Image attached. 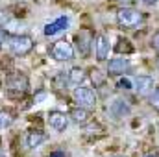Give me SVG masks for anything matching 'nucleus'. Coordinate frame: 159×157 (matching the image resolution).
<instances>
[{
	"instance_id": "obj_16",
	"label": "nucleus",
	"mask_w": 159,
	"mask_h": 157,
	"mask_svg": "<svg viewBox=\"0 0 159 157\" xmlns=\"http://www.w3.org/2000/svg\"><path fill=\"white\" fill-rule=\"evenodd\" d=\"M13 124V113L9 111H0V129H6Z\"/></svg>"
},
{
	"instance_id": "obj_25",
	"label": "nucleus",
	"mask_w": 159,
	"mask_h": 157,
	"mask_svg": "<svg viewBox=\"0 0 159 157\" xmlns=\"http://www.w3.org/2000/svg\"><path fill=\"white\" fill-rule=\"evenodd\" d=\"M0 157H6V154H4V150L0 148Z\"/></svg>"
},
{
	"instance_id": "obj_17",
	"label": "nucleus",
	"mask_w": 159,
	"mask_h": 157,
	"mask_svg": "<svg viewBox=\"0 0 159 157\" xmlns=\"http://www.w3.org/2000/svg\"><path fill=\"white\" fill-rule=\"evenodd\" d=\"M117 52H126V54H131L133 52V46H129V41L128 39H119V46H117Z\"/></svg>"
},
{
	"instance_id": "obj_24",
	"label": "nucleus",
	"mask_w": 159,
	"mask_h": 157,
	"mask_svg": "<svg viewBox=\"0 0 159 157\" xmlns=\"http://www.w3.org/2000/svg\"><path fill=\"white\" fill-rule=\"evenodd\" d=\"M119 2H122V4H129L131 0H119Z\"/></svg>"
},
{
	"instance_id": "obj_13",
	"label": "nucleus",
	"mask_w": 159,
	"mask_h": 157,
	"mask_svg": "<svg viewBox=\"0 0 159 157\" xmlns=\"http://www.w3.org/2000/svg\"><path fill=\"white\" fill-rule=\"evenodd\" d=\"M46 141V135L43 133V131H30L28 135H26V146L28 148H39L41 144Z\"/></svg>"
},
{
	"instance_id": "obj_22",
	"label": "nucleus",
	"mask_w": 159,
	"mask_h": 157,
	"mask_svg": "<svg viewBox=\"0 0 159 157\" xmlns=\"http://www.w3.org/2000/svg\"><path fill=\"white\" fill-rule=\"evenodd\" d=\"M4 41H6V30L0 26V48H2V44H4Z\"/></svg>"
},
{
	"instance_id": "obj_11",
	"label": "nucleus",
	"mask_w": 159,
	"mask_h": 157,
	"mask_svg": "<svg viewBox=\"0 0 159 157\" xmlns=\"http://www.w3.org/2000/svg\"><path fill=\"white\" fill-rule=\"evenodd\" d=\"M107 113L113 117V120H120V118L128 117L129 113H131V107L128 105V102L126 100H115L109 107H107Z\"/></svg>"
},
{
	"instance_id": "obj_14",
	"label": "nucleus",
	"mask_w": 159,
	"mask_h": 157,
	"mask_svg": "<svg viewBox=\"0 0 159 157\" xmlns=\"http://www.w3.org/2000/svg\"><path fill=\"white\" fill-rule=\"evenodd\" d=\"M69 81L72 83V85H81L83 81H85V70L83 69H80V67H74L70 72H69Z\"/></svg>"
},
{
	"instance_id": "obj_8",
	"label": "nucleus",
	"mask_w": 159,
	"mask_h": 157,
	"mask_svg": "<svg viewBox=\"0 0 159 157\" xmlns=\"http://www.w3.org/2000/svg\"><path fill=\"white\" fill-rule=\"evenodd\" d=\"M109 50H111V43L107 39V35H104V34H100V35H96V39H94V56H96V61H106L107 59V56H109Z\"/></svg>"
},
{
	"instance_id": "obj_20",
	"label": "nucleus",
	"mask_w": 159,
	"mask_h": 157,
	"mask_svg": "<svg viewBox=\"0 0 159 157\" xmlns=\"http://www.w3.org/2000/svg\"><path fill=\"white\" fill-rule=\"evenodd\" d=\"M152 48L159 52V32H156V34L152 35Z\"/></svg>"
},
{
	"instance_id": "obj_1",
	"label": "nucleus",
	"mask_w": 159,
	"mask_h": 157,
	"mask_svg": "<svg viewBox=\"0 0 159 157\" xmlns=\"http://www.w3.org/2000/svg\"><path fill=\"white\" fill-rule=\"evenodd\" d=\"M4 87H6L7 96H11V98H22V96H26V92L30 89V81H28V78L22 72H15V74H9L6 78Z\"/></svg>"
},
{
	"instance_id": "obj_2",
	"label": "nucleus",
	"mask_w": 159,
	"mask_h": 157,
	"mask_svg": "<svg viewBox=\"0 0 159 157\" xmlns=\"http://www.w3.org/2000/svg\"><path fill=\"white\" fill-rule=\"evenodd\" d=\"M143 20H144L143 13L139 9H135V7L126 6V7H120L119 11H117V22H119L120 28H124V30L139 28L143 24Z\"/></svg>"
},
{
	"instance_id": "obj_23",
	"label": "nucleus",
	"mask_w": 159,
	"mask_h": 157,
	"mask_svg": "<svg viewBox=\"0 0 159 157\" xmlns=\"http://www.w3.org/2000/svg\"><path fill=\"white\" fill-rule=\"evenodd\" d=\"M141 2H143V4H146V6H154L157 0H141Z\"/></svg>"
},
{
	"instance_id": "obj_12",
	"label": "nucleus",
	"mask_w": 159,
	"mask_h": 157,
	"mask_svg": "<svg viewBox=\"0 0 159 157\" xmlns=\"http://www.w3.org/2000/svg\"><path fill=\"white\" fill-rule=\"evenodd\" d=\"M69 118H70L74 124H78V126H85V124H89V120H91V113H89V109L78 105V107H74V109L70 111Z\"/></svg>"
},
{
	"instance_id": "obj_10",
	"label": "nucleus",
	"mask_w": 159,
	"mask_h": 157,
	"mask_svg": "<svg viewBox=\"0 0 159 157\" xmlns=\"http://www.w3.org/2000/svg\"><path fill=\"white\" fill-rule=\"evenodd\" d=\"M69 122H70V118L67 117L65 113H61V111H50L48 113V124L57 133H63L69 128Z\"/></svg>"
},
{
	"instance_id": "obj_19",
	"label": "nucleus",
	"mask_w": 159,
	"mask_h": 157,
	"mask_svg": "<svg viewBox=\"0 0 159 157\" xmlns=\"http://www.w3.org/2000/svg\"><path fill=\"white\" fill-rule=\"evenodd\" d=\"M150 104H152V107L159 113V89H154V92L150 94Z\"/></svg>"
},
{
	"instance_id": "obj_15",
	"label": "nucleus",
	"mask_w": 159,
	"mask_h": 157,
	"mask_svg": "<svg viewBox=\"0 0 159 157\" xmlns=\"http://www.w3.org/2000/svg\"><path fill=\"white\" fill-rule=\"evenodd\" d=\"M76 43H78V52L83 56V57H87L89 56V48H91V41L87 39L83 34H78V37H76Z\"/></svg>"
},
{
	"instance_id": "obj_3",
	"label": "nucleus",
	"mask_w": 159,
	"mask_h": 157,
	"mask_svg": "<svg viewBox=\"0 0 159 157\" xmlns=\"http://www.w3.org/2000/svg\"><path fill=\"white\" fill-rule=\"evenodd\" d=\"M34 39L30 37V35H24V34H19V35H13L11 39H9V50H11V54L13 56H17V57H24V56H28L32 50H34Z\"/></svg>"
},
{
	"instance_id": "obj_26",
	"label": "nucleus",
	"mask_w": 159,
	"mask_h": 157,
	"mask_svg": "<svg viewBox=\"0 0 159 157\" xmlns=\"http://www.w3.org/2000/svg\"><path fill=\"white\" fill-rule=\"evenodd\" d=\"M156 67H157V69H159V57H157V59H156Z\"/></svg>"
},
{
	"instance_id": "obj_18",
	"label": "nucleus",
	"mask_w": 159,
	"mask_h": 157,
	"mask_svg": "<svg viewBox=\"0 0 159 157\" xmlns=\"http://www.w3.org/2000/svg\"><path fill=\"white\" fill-rule=\"evenodd\" d=\"M117 87H119L120 91H129V89L133 87V81L129 78H120L119 81H117Z\"/></svg>"
},
{
	"instance_id": "obj_6",
	"label": "nucleus",
	"mask_w": 159,
	"mask_h": 157,
	"mask_svg": "<svg viewBox=\"0 0 159 157\" xmlns=\"http://www.w3.org/2000/svg\"><path fill=\"white\" fill-rule=\"evenodd\" d=\"M69 24H70V19H69L67 15H61V17L54 19L52 22H48V24L44 26L43 34H44V37H56V35H59V34L67 32Z\"/></svg>"
},
{
	"instance_id": "obj_7",
	"label": "nucleus",
	"mask_w": 159,
	"mask_h": 157,
	"mask_svg": "<svg viewBox=\"0 0 159 157\" xmlns=\"http://www.w3.org/2000/svg\"><path fill=\"white\" fill-rule=\"evenodd\" d=\"M131 81H133V89L139 96H150L154 92L156 81L152 76H135Z\"/></svg>"
},
{
	"instance_id": "obj_27",
	"label": "nucleus",
	"mask_w": 159,
	"mask_h": 157,
	"mask_svg": "<svg viewBox=\"0 0 159 157\" xmlns=\"http://www.w3.org/2000/svg\"><path fill=\"white\" fill-rule=\"evenodd\" d=\"M109 157H124V155H109Z\"/></svg>"
},
{
	"instance_id": "obj_21",
	"label": "nucleus",
	"mask_w": 159,
	"mask_h": 157,
	"mask_svg": "<svg viewBox=\"0 0 159 157\" xmlns=\"http://www.w3.org/2000/svg\"><path fill=\"white\" fill-rule=\"evenodd\" d=\"M48 157H67V154H65V152H61V150H56V152H52Z\"/></svg>"
},
{
	"instance_id": "obj_4",
	"label": "nucleus",
	"mask_w": 159,
	"mask_h": 157,
	"mask_svg": "<svg viewBox=\"0 0 159 157\" xmlns=\"http://www.w3.org/2000/svg\"><path fill=\"white\" fill-rule=\"evenodd\" d=\"M74 100H76V104H78L80 107H85L89 111L94 109V105H96V94L87 85H78L74 89Z\"/></svg>"
},
{
	"instance_id": "obj_5",
	"label": "nucleus",
	"mask_w": 159,
	"mask_h": 157,
	"mask_svg": "<svg viewBox=\"0 0 159 157\" xmlns=\"http://www.w3.org/2000/svg\"><path fill=\"white\" fill-rule=\"evenodd\" d=\"M50 56H52V59H56V61H59V63H67V61H70V59L74 57V48H72V44L67 43V41H57V43L52 44Z\"/></svg>"
},
{
	"instance_id": "obj_28",
	"label": "nucleus",
	"mask_w": 159,
	"mask_h": 157,
	"mask_svg": "<svg viewBox=\"0 0 159 157\" xmlns=\"http://www.w3.org/2000/svg\"><path fill=\"white\" fill-rule=\"evenodd\" d=\"M144 157H156V155H144Z\"/></svg>"
},
{
	"instance_id": "obj_9",
	"label": "nucleus",
	"mask_w": 159,
	"mask_h": 157,
	"mask_svg": "<svg viewBox=\"0 0 159 157\" xmlns=\"http://www.w3.org/2000/svg\"><path fill=\"white\" fill-rule=\"evenodd\" d=\"M129 59L124 56H119V57H113L109 63H107V72H109V76H122L124 72H128L129 70Z\"/></svg>"
}]
</instances>
